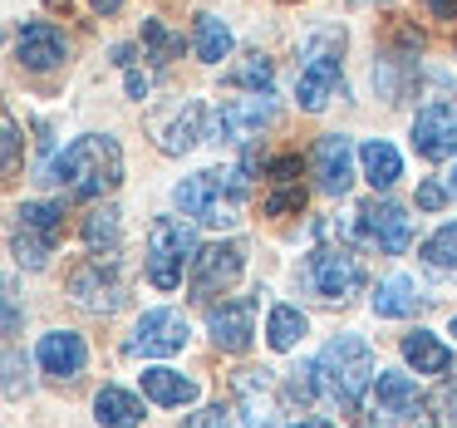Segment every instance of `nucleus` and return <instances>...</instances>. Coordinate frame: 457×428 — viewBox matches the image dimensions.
Returning a JSON list of instances; mask_svg holds the SVG:
<instances>
[{
  "instance_id": "nucleus-35",
  "label": "nucleus",
  "mask_w": 457,
  "mask_h": 428,
  "mask_svg": "<svg viewBox=\"0 0 457 428\" xmlns=\"http://www.w3.org/2000/svg\"><path fill=\"white\" fill-rule=\"evenodd\" d=\"M443 202H447L443 182H433V178H428V182H418V207H423V212H437Z\"/></svg>"
},
{
  "instance_id": "nucleus-6",
  "label": "nucleus",
  "mask_w": 457,
  "mask_h": 428,
  "mask_svg": "<svg viewBox=\"0 0 457 428\" xmlns=\"http://www.w3.org/2000/svg\"><path fill=\"white\" fill-rule=\"evenodd\" d=\"M60 231H64V207L60 202H25L15 212V261L25 271H45L60 247Z\"/></svg>"
},
{
  "instance_id": "nucleus-11",
  "label": "nucleus",
  "mask_w": 457,
  "mask_h": 428,
  "mask_svg": "<svg viewBox=\"0 0 457 428\" xmlns=\"http://www.w3.org/2000/svg\"><path fill=\"white\" fill-rule=\"evenodd\" d=\"M70 296L79 300L84 310H119L123 306V281H119V271H113V261L94 256V261H84V266H74Z\"/></svg>"
},
{
  "instance_id": "nucleus-27",
  "label": "nucleus",
  "mask_w": 457,
  "mask_h": 428,
  "mask_svg": "<svg viewBox=\"0 0 457 428\" xmlns=\"http://www.w3.org/2000/svg\"><path fill=\"white\" fill-rule=\"evenodd\" d=\"M300 335H305V315H300L295 306H276V310H270V325H266L270 349H295Z\"/></svg>"
},
{
  "instance_id": "nucleus-32",
  "label": "nucleus",
  "mask_w": 457,
  "mask_h": 428,
  "mask_svg": "<svg viewBox=\"0 0 457 428\" xmlns=\"http://www.w3.org/2000/svg\"><path fill=\"white\" fill-rule=\"evenodd\" d=\"M0 138H5V178H15L21 172V123L5 113V123H0Z\"/></svg>"
},
{
  "instance_id": "nucleus-23",
  "label": "nucleus",
  "mask_w": 457,
  "mask_h": 428,
  "mask_svg": "<svg viewBox=\"0 0 457 428\" xmlns=\"http://www.w3.org/2000/svg\"><path fill=\"white\" fill-rule=\"evenodd\" d=\"M374 399H378V414H418V384L408 374H394V369H378Z\"/></svg>"
},
{
  "instance_id": "nucleus-10",
  "label": "nucleus",
  "mask_w": 457,
  "mask_h": 428,
  "mask_svg": "<svg viewBox=\"0 0 457 428\" xmlns=\"http://www.w3.org/2000/svg\"><path fill=\"white\" fill-rule=\"evenodd\" d=\"M413 148H418V158H428V163L457 158V109L453 104H428V109H418Z\"/></svg>"
},
{
  "instance_id": "nucleus-20",
  "label": "nucleus",
  "mask_w": 457,
  "mask_h": 428,
  "mask_svg": "<svg viewBox=\"0 0 457 428\" xmlns=\"http://www.w3.org/2000/svg\"><path fill=\"white\" fill-rule=\"evenodd\" d=\"M143 394L162 408H182L197 399V379L178 374V369H143Z\"/></svg>"
},
{
  "instance_id": "nucleus-33",
  "label": "nucleus",
  "mask_w": 457,
  "mask_h": 428,
  "mask_svg": "<svg viewBox=\"0 0 457 428\" xmlns=\"http://www.w3.org/2000/svg\"><path fill=\"white\" fill-rule=\"evenodd\" d=\"M182 428H241V424H237V414H231V408L212 404V408H202V414H192Z\"/></svg>"
},
{
  "instance_id": "nucleus-8",
  "label": "nucleus",
  "mask_w": 457,
  "mask_h": 428,
  "mask_svg": "<svg viewBox=\"0 0 457 428\" xmlns=\"http://www.w3.org/2000/svg\"><path fill=\"white\" fill-rule=\"evenodd\" d=\"M187 320L178 310H148V315L133 325L129 335V355H148V359H162V355H178L187 345Z\"/></svg>"
},
{
  "instance_id": "nucleus-16",
  "label": "nucleus",
  "mask_w": 457,
  "mask_h": 428,
  "mask_svg": "<svg viewBox=\"0 0 457 428\" xmlns=\"http://www.w3.org/2000/svg\"><path fill=\"white\" fill-rule=\"evenodd\" d=\"M251 320H256V296H237V300H221V306H212L207 315V330L212 340H217V349H231V355H241V349L251 345Z\"/></svg>"
},
{
  "instance_id": "nucleus-38",
  "label": "nucleus",
  "mask_w": 457,
  "mask_h": 428,
  "mask_svg": "<svg viewBox=\"0 0 457 428\" xmlns=\"http://www.w3.org/2000/svg\"><path fill=\"white\" fill-rule=\"evenodd\" d=\"M89 5H94V11H99V15H113V11H119V5H123V0H89Z\"/></svg>"
},
{
  "instance_id": "nucleus-41",
  "label": "nucleus",
  "mask_w": 457,
  "mask_h": 428,
  "mask_svg": "<svg viewBox=\"0 0 457 428\" xmlns=\"http://www.w3.org/2000/svg\"><path fill=\"white\" fill-rule=\"evenodd\" d=\"M453 335H457V320H453Z\"/></svg>"
},
{
  "instance_id": "nucleus-5",
  "label": "nucleus",
  "mask_w": 457,
  "mask_h": 428,
  "mask_svg": "<svg viewBox=\"0 0 457 428\" xmlns=\"http://www.w3.org/2000/svg\"><path fill=\"white\" fill-rule=\"evenodd\" d=\"M197 237H192L187 222L178 217H158L148 227V281L158 290H172L182 286V266H192V256H197Z\"/></svg>"
},
{
  "instance_id": "nucleus-40",
  "label": "nucleus",
  "mask_w": 457,
  "mask_h": 428,
  "mask_svg": "<svg viewBox=\"0 0 457 428\" xmlns=\"http://www.w3.org/2000/svg\"><path fill=\"white\" fill-rule=\"evenodd\" d=\"M453 192H457V172H453Z\"/></svg>"
},
{
  "instance_id": "nucleus-1",
  "label": "nucleus",
  "mask_w": 457,
  "mask_h": 428,
  "mask_svg": "<svg viewBox=\"0 0 457 428\" xmlns=\"http://www.w3.org/2000/svg\"><path fill=\"white\" fill-rule=\"evenodd\" d=\"M45 182H60L70 197H84V202L113 192L123 182L119 138H109V133H84V138H74L64 153H54L50 178H45Z\"/></svg>"
},
{
  "instance_id": "nucleus-19",
  "label": "nucleus",
  "mask_w": 457,
  "mask_h": 428,
  "mask_svg": "<svg viewBox=\"0 0 457 428\" xmlns=\"http://www.w3.org/2000/svg\"><path fill=\"white\" fill-rule=\"evenodd\" d=\"M359 163H364V178H369L374 192H388L398 178H403V158H398V148L384 143V138H369L364 148H359Z\"/></svg>"
},
{
  "instance_id": "nucleus-3",
  "label": "nucleus",
  "mask_w": 457,
  "mask_h": 428,
  "mask_svg": "<svg viewBox=\"0 0 457 428\" xmlns=\"http://www.w3.org/2000/svg\"><path fill=\"white\" fill-rule=\"evenodd\" d=\"M315 374H320V384H325V394L335 399V404L359 408L364 389H374V379H378L374 374V349L359 335H335L325 345V355H320Z\"/></svg>"
},
{
  "instance_id": "nucleus-21",
  "label": "nucleus",
  "mask_w": 457,
  "mask_h": 428,
  "mask_svg": "<svg viewBox=\"0 0 457 428\" xmlns=\"http://www.w3.org/2000/svg\"><path fill=\"white\" fill-rule=\"evenodd\" d=\"M403 359L418 369V374H447V369H453V349H447L437 335H428V330L403 335Z\"/></svg>"
},
{
  "instance_id": "nucleus-34",
  "label": "nucleus",
  "mask_w": 457,
  "mask_h": 428,
  "mask_svg": "<svg viewBox=\"0 0 457 428\" xmlns=\"http://www.w3.org/2000/svg\"><path fill=\"white\" fill-rule=\"evenodd\" d=\"M433 404H437V424H443V428H457V379H447V384L437 389Z\"/></svg>"
},
{
  "instance_id": "nucleus-15",
  "label": "nucleus",
  "mask_w": 457,
  "mask_h": 428,
  "mask_svg": "<svg viewBox=\"0 0 457 428\" xmlns=\"http://www.w3.org/2000/svg\"><path fill=\"white\" fill-rule=\"evenodd\" d=\"M315 182L329 197H345L349 192V182H354V143L345 133H325L315 143Z\"/></svg>"
},
{
  "instance_id": "nucleus-37",
  "label": "nucleus",
  "mask_w": 457,
  "mask_h": 428,
  "mask_svg": "<svg viewBox=\"0 0 457 428\" xmlns=\"http://www.w3.org/2000/svg\"><path fill=\"white\" fill-rule=\"evenodd\" d=\"M129 94L133 99H148V74H129Z\"/></svg>"
},
{
  "instance_id": "nucleus-22",
  "label": "nucleus",
  "mask_w": 457,
  "mask_h": 428,
  "mask_svg": "<svg viewBox=\"0 0 457 428\" xmlns=\"http://www.w3.org/2000/svg\"><path fill=\"white\" fill-rule=\"evenodd\" d=\"M123 241V212L119 207H94L89 217H84V247L94 251V256H113Z\"/></svg>"
},
{
  "instance_id": "nucleus-36",
  "label": "nucleus",
  "mask_w": 457,
  "mask_h": 428,
  "mask_svg": "<svg viewBox=\"0 0 457 428\" xmlns=\"http://www.w3.org/2000/svg\"><path fill=\"white\" fill-rule=\"evenodd\" d=\"M423 5L437 15V21H457V0H423Z\"/></svg>"
},
{
  "instance_id": "nucleus-9",
  "label": "nucleus",
  "mask_w": 457,
  "mask_h": 428,
  "mask_svg": "<svg viewBox=\"0 0 457 428\" xmlns=\"http://www.w3.org/2000/svg\"><path fill=\"white\" fill-rule=\"evenodd\" d=\"M241 276V247L237 241H212V247H202L197 256H192V296H217V290H227L231 281Z\"/></svg>"
},
{
  "instance_id": "nucleus-25",
  "label": "nucleus",
  "mask_w": 457,
  "mask_h": 428,
  "mask_svg": "<svg viewBox=\"0 0 457 428\" xmlns=\"http://www.w3.org/2000/svg\"><path fill=\"white\" fill-rule=\"evenodd\" d=\"M94 418H99L104 428H138L143 424V404L129 394V389H99Z\"/></svg>"
},
{
  "instance_id": "nucleus-12",
  "label": "nucleus",
  "mask_w": 457,
  "mask_h": 428,
  "mask_svg": "<svg viewBox=\"0 0 457 428\" xmlns=\"http://www.w3.org/2000/svg\"><path fill=\"white\" fill-rule=\"evenodd\" d=\"M15 60H21L25 70H35V74L60 70V64L70 60V40H64L60 25H50V21H30L21 35H15Z\"/></svg>"
},
{
  "instance_id": "nucleus-39",
  "label": "nucleus",
  "mask_w": 457,
  "mask_h": 428,
  "mask_svg": "<svg viewBox=\"0 0 457 428\" xmlns=\"http://www.w3.org/2000/svg\"><path fill=\"white\" fill-rule=\"evenodd\" d=\"M290 428H335V424H325V418H295Z\"/></svg>"
},
{
  "instance_id": "nucleus-30",
  "label": "nucleus",
  "mask_w": 457,
  "mask_h": 428,
  "mask_svg": "<svg viewBox=\"0 0 457 428\" xmlns=\"http://www.w3.org/2000/svg\"><path fill=\"white\" fill-rule=\"evenodd\" d=\"M305 207V188L300 182H276V188L266 192V202H261V212L266 217H290V212Z\"/></svg>"
},
{
  "instance_id": "nucleus-17",
  "label": "nucleus",
  "mask_w": 457,
  "mask_h": 428,
  "mask_svg": "<svg viewBox=\"0 0 457 428\" xmlns=\"http://www.w3.org/2000/svg\"><path fill=\"white\" fill-rule=\"evenodd\" d=\"M35 359H40V369L54 379H79L84 365H89V345H84V335H74V330H50V335L40 340V349H35Z\"/></svg>"
},
{
  "instance_id": "nucleus-18",
  "label": "nucleus",
  "mask_w": 457,
  "mask_h": 428,
  "mask_svg": "<svg viewBox=\"0 0 457 428\" xmlns=\"http://www.w3.org/2000/svg\"><path fill=\"white\" fill-rule=\"evenodd\" d=\"M202 123H207V109H202L197 99L178 104V109L158 123V148L162 153H187L197 138H207V129H202Z\"/></svg>"
},
{
  "instance_id": "nucleus-26",
  "label": "nucleus",
  "mask_w": 457,
  "mask_h": 428,
  "mask_svg": "<svg viewBox=\"0 0 457 428\" xmlns=\"http://www.w3.org/2000/svg\"><path fill=\"white\" fill-rule=\"evenodd\" d=\"M418 310V286L408 276H388V281H378V290H374V315H384V320H398V315H413Z\"/></svg>"
},
{
  "instance_id": "nucleus-28",
  "label": "nucleus",
  "mask_w": 457,
  "mask_h": 428,
  "mask_svg": "<svg viewBox=\"0 0 457 428\" xmlns=\"http://www.w3.org/2000/svg\"><path fill=\"white\" fill-rule=\"evenodd\" d=\"M237 89H251V94H270V80H276V64L266 60V55H246V60L237 64V70L227 74Z\"/></svg>"
},
{
  "instance_id": "nucleus-7",
  "label": "nucleus",
  "mask_w": 457,
  "mask_h": 428,
  "mask_svg": "<svg viewBox=\"0 0 457 428\" xmlns=\"http://www.w3.org/2000/svg\"><path fill=\"white\" fill-rule=\"evenodd\" d=\"M276 119V104L270 94H251V99H227L221 109L207 113V138L212 143H246L256 138L266 123Z\"/></svg>"
},
{
  "instance_id": "nucleus-13",
  "label": "nucleus",
  "mask_w": 457,
  "mask_h": 428,
  "mask_svg": "<svg viewBox=\"0 0 457 428\" xmlns=\"http://www.w3.org/2000/svg\"><path fill=\"white\" fill-rule=\"evenodd\" d=\"M359 227H364V237L374 241L378 251H388V256L408 251V241H413V217H408L398 202H369V207L359 212Z\"/></svg>"
},
{
  "instance_id": "nucleus-24",
  "label": "nucleus",
  "mask_w": 457,
  "mask_h": 428,
  "mask_svg": "<svg viewBox=\"0 0 457 428\" xmlns=\"http://www.w3.org/2000/svg\"><path fill=\"white\" fill-rule=\"evenodd\" d=\"M192 55L202 64H221L231 55V25L217 21V15H197V25H192Z\"/></svg>"
},
{
  "instance_id": "nucleus-2",
  "label": "nucleus",
  "mask_w": 457,
  "mask_h": 428,
  "mask_svg": "<svg viewBox=\"0 0 457 428\" xmlns=\"http://www.w3.org/2000/svg\"><path fill=\"white\" fill-rule=\"evenodd\" d=\"M251 163V158H246ZM246 163L237 172H192L172 188V202H178L182 217L202 222V227H231L241 212V197H246Z\"/></svg>"
},
{
  "instance_id": "nucleus-29",
  "label": "nucleus",
  "mask_w": 457,
  "mask_h": 428,
  "mask_svg": "<svg viewBox=\"0 0 457 428\" xmlns=\"http://www.w3.org/2000/svg\"><path fill=\"white\" fill-rule=\"evenodd\" d=\"M423 261H428V266H437V271L457 266V227H437L433 237L423 241Z\"/></svg>"
},
{
  "instance_id": "nucleus-4",
  "label": "nucleus",
  "mask_w": 457,
  "mask_h": 428,
  "mask_svg": "<svg viewBox=\"0 0 457 428\" xmlns=\"http://www.w3.org/2000/svg\"><path fill=\"white\" fill-rule=\"evenodd\" d=\"M339 50H345V35L325 30L305 45V64L295 74V104L305 113H320L339 89Z\"/></svg>"
},
{
  "instance_id": "nucleus-31",
  "label": "nucleus",
  "mask_w": 457,
  "mask_h": 428,
  "mask_svg": "<svg viewBox=\"0 0 457 428\" xmlns=\"http://www.w3.org/2000/svg\"><path fill=\"white\" fill-rule=\"evenodd\" d=\"M143 45H148V55L158 64H168V60H178V50H182V40L168 30L162 21H143Z\"/></svg>"
},
{
  "instance_id": "nucleus-14",
  "label": "nucleus",
  "mask_w": 457,
  "mask_h": 428,
  "mask_svg": "<svg viewBox=\"0 0 457 428\" xmlns=\"http://www.w3.org/2000/svg\"><path fill=\"white\" fill-rule=\"evenodd\" d=\"M310 281H315V290L325 300H349L359 290V261L349 256V251H335V247H320L315 256H310Z\"/></svg>"
}]
</instances>
